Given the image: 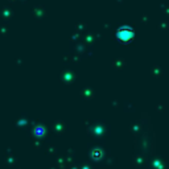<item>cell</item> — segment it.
<instances>
[{
  "label": "cell",
  "mask_w": 169,
  "mask_h": 169,
  "mask_svg": "<svg viewBox=\"0 0 169 169\" xmlns=\"http://www.w3.org/2000/svg\"><path fill=\"white\" fill-rule=\"evenodd\" d=\"M116 36H118V39L120 40V41L127 42V41H129V40L134 39L135 33H134V30L131 29V28H120V29L118 30Z\"/></svg>",
  "instance_id": "cell-1"
},
{
  "label": "cell",
  "mask_w": 169,
  "mask_h": 169,
  "mask_svg": "<svg viewBox=\"0 0 169 169\" xmlns=\"http://www.w3.org/2000/svg\"><path fill=\"white\" fill-rule=\"evenodd\" d=\"M99 156H102V155H101V151H94V159L99 157Z\"/></svg>",
  "instance_id": "cell-2"
}]
</instances>
